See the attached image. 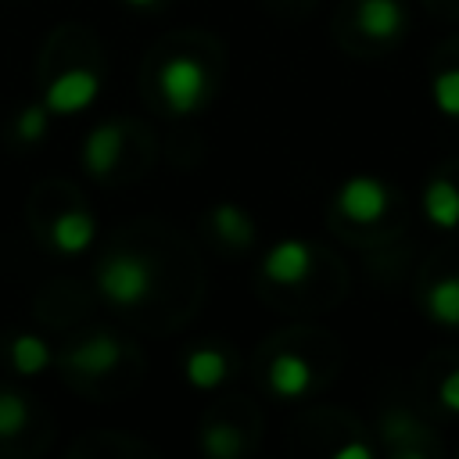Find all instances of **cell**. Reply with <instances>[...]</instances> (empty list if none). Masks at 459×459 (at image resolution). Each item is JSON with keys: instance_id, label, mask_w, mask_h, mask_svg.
<instances>
[{"instance_id": "obj_1", "label": "cell", "mask_w": 459, "mask_h": 459, "mask_svg": "<svg viewBox=\"0 0 459 459\" xmlns=\"http://www.w3.org/2000/svg\"><path fill=\"white\" fill-rule=\"evenodd\" d=\"M97 290L118 308H133L154 290V265L136 251H115L97 265Z\"/></svg>"}, {"instance_id": "obj_2", "label": "cell", "mask_w": 459, "mask_h": 459, "mask_svg": "<svg viewBox=\"0 0 459 459\" xmlns=\"http://www.w3.org/2000/svg\"><path fill=\"white\" fill-rule=\"evenodd\" d=\"M158 93L172 115H194L208 93V72L197 57H169L158 68Z\"/></svg>"}, {"instance_id": "obj_3", "label": "cell", "mask_w": 459, "mask_h": 459, "mask_svg": "<svg viewBox=\"0 0 459 459\" xmlns=\"http://www.w3.org/2000/svg\"><path fill=\"white\" fill-rule=\"evenodd\" d=\"M97 93H100L97 72H90V68H65L61 75H54L47 82L43 104H47L50 115H79V111L93 108Z\"/></svg>"}, {"instance_id": "obj_4", "label": "cell", "mask_w": 459, "mask_h": 459, "mask_svg": "<svg viewBox=\"0 0 459 459\" xmlns=\"http://www.w3.org/2000/svg\"><path fill=\"white\" fill-rule=\"evenodd\" d=\"M387 204H391V194L377 176H351L337 190V212L359 226L377 222L387 212Z\"/></svg>"}, {"instance_id": "obj_5", "label": "cell", "mask_w": 459, "mask_h": 459, "mask_svg": "<svg viewBox=\"0 0 459 459\" xmlns=\"http://www.w3.org/2000/svg\"><path fill=\"white\" fill-rule=\"evenodd\" d=\"M262 273H265V280H273L280 287H294L312 273V247L298 237H283L265 251Z\"/></svg>"}, {"instance_id": "obj_6", "label": "cell", "mask_w": 459, "mask_h": 459, "mask_svg": "<svg viewBox=\"0 0 459 459\" xmlns=\"http://www.w3.org/2000/svg\"><path fill=\"white\" fill-rule=\"evenodd\" d=\"M122 143H126V133H122L118 122H100V126H93V129L86 133V140H82V165H86L97 179H104V176L118 165Z\"/></svg>"}, {"instance_id": "obj_7", "label": "cell", "mask_w": 459, "mask_h": 459, "mask_svg": "<svg viewBox=\"0 0 459 459\" xmlns=\"http://www.w3.org/2000/svg\"><path fill=\"white\" fill-rule=\"evenodd\" d=\"M93 237H97V219L90 212H82V208H68L50 222V244L68 258L90 251Z\"/></svg>"}, {"instance_id": "obj_8", "label": "cell", "mask_w": 459, "mask_h": 459, "mask_svg": "<svg viewBox=\"0 0 459 459\" xmlns=\"http://www.w3.org/2000/svg\"><path fill=\"white\" fill-rule=\"evenodd\" d=\"M265 384L276 398H301L312 387V366L298 351H280L265 369Z\"/></svg>"}, {"instance_id": "obj_9", "label": "cell", "mask_w": 459, "mask_h": 459, "mask_svg": "<svg viewBox=\"0 0 459 459\" xmlns=\"http://www.w3.org/2000/svg\"><path fill=\"white\" fill-rule=\"evenodd\" d=\"M355 22L369 39H394L405 29V7L402 0H359Z\"/></svg>"}, {"instance_id": "obj_10", "label": "cell", "mask_w": 459, "mask_h": 459, "mask_svg": "<svg viewBox=\"0 0 459 459\" xmlns=\"http://www.w3.org/2000/svg\"><path fill=\"white\" fill-rule=\"evenodd\" d=\"M230 373V362L219 348H190L186 359H183V377L194 391H212L226 380Z\"/></svg>"}, {"instance_id": "obj_11", "label": "cell", "mask_w": 459, "mask_h": 459, "mask_svg": "<svg viewBox=\"0 0 459 459\" xmlns=\"http://www.w3.org/2000/svg\"><path fill=\"white\" fill-rule=\"evenodd\" d=\"M423 215L437 230H455L459 226V186L445 176H434L423 190Z\"/></svg>"}, {"instance_id": "obj_12", "label": "cell", "mask_w": 459, "mask_h": 459, "mask_svg": "<svg viewBox=\"0 0 459 459\" xmlns=\"http://www.w3.org/2000/svg\"><path fill=\"white\" fill-rule=\"evenodd\" d=\"M118 355H122V348H118V341L111 333H93V337H86V341H79L72 348L68 362L79 373H108L118 362Z\"/></svg>"}, {"instance_id": "obj_13", "label": "cell", "mask_w": 459, "mask_h": 459, "mask_svg": "<svg viewBox=\"0 0 459 459\" xmlns=\"http://www.w3.org/2000/svg\"><path fill=\"white\" fill-rule=\"evenodd\" d=\"M212 230L219 233V240H226L230 247H247L255 240V222L251 215L233 204V201H222L212 208Z\"/></svg>"}, {"instance_id": "obj_14", "label": "cell", "mask_w": 459, "mask_h": 459, "mask_svg": "<svg viewBox=\"0 0 459 459\" xmlns=\"http://www.w3.org/2000/svg\"><path fill=\"white\" fill-rule=\"evenodd\" d=\"M423 308L427 316L437 323V326H459V276H441L427 287V298H423Z\"/></svg>"}, {"instance_id": "obj_15", "label": "cell", "mask_w": 459, "mask_h": 459, "mask_svg": "<svg viewBox=\"0 0 459 459\" xmlns=\"http://www.w3.org/2000/svg\"><path fill=\"white\" fill-rule=\"evenodd\" d=\"M11 366L22 377H39L50 366V344L39 333H18L11 341Z\"/></svg>"}, {"instance_id": "obj_16", "label": "cell", "mask_w": 459, "mask_h": 459, "mask_svg": "<svg viewBox=\"0 0 459 459\" xmlns=\"http://www.w3.org/2000/svg\"><path fill=\"white\" fill-rule=\"evenodd\" d=\"M430 97H434V108L448 118H459V68H445L434 75L430 82Z\"/></svg>"}, {"instance_id": "obj_17", "label": "cell", "mask_w": 459, "mask_h": 459, "mask_svg": "<svg viewBox=\"0 0 459 459\" xmlns=\"http://www.w3.org/2000/svg\"><path fill=\"white\" fill-rule=\"evenodd\" d=\"M47 126H50V111H47V104H43V100H39V104L22 108V111H18V118H14V133H18V140H22V143H39V140L47 136Z\"/></svg>"}, {"instance_id": "obj_18", "label": "cell", "mask_w": 459, "mask_h": 459, "mask_svg": "<svg viewBox=\"0 0 459 459\" xmlns=\"http://www.w3.org/2000/svg\"><path fill=\"white\" fill-rule=\"evenodd\" d=\"M29 423V402L18 391H0V437H14Z\"/></svg>"}, {"instance_id": "obj_19", "label": "cell", "mask_w": 459, "mask_h": 459, "mask_svg": "<svg viewBox=\"0 0 459 459\" xmlns=\"http://www.w3.org/2000/svg\"><path fill=\"white\" fill-rule=\"evenodd\" d=\"M204 448H208L212 455L230 459V455H237V452H240V437H237V430H233V427H215V430H208Z\"/></svg>"}, {"instance_id": "obj_20", "label": "cell", "mask_w": 459, "mask_h": 459, "mask_svg": "<svg viewBox=\"0 0 459 459\" xmlns=\"http://www.w3.org/2000/svg\"><path fill=\"white\" fill-rule=\"evenodd\" d=\"M437 398H441V405H445L448 412L459 416V369H452V373L437 384Z\"/></svg>"}, {"instance_id": "obj_21", "label": "cell", "mask_w": 459, "mask_h": 459, "mask_svg": "<svg viewBox=\"0 0 459 459\" xmlns=\"http://www.w3.org/2000/svg\"><path fill=\"white\" fill-rule=\"evenodd\" d=\"M333 459H373V448L366 441H348V445L333 448Z\"/></svg>"}, {"instance_id": "obj_22", "label": "cell", "mask_w": 459, "mask_h": 459, "mask_svg": "<svg viewBox=\"0 0 459 459\" xmlns=\"http://www.w3.org/2000/svg\"><path fill=\"white\" fill-rule=\"evenodd\" d=\"M126 4H129V7H154L158 0H126Z\"/></svg>"}]
</instances>
